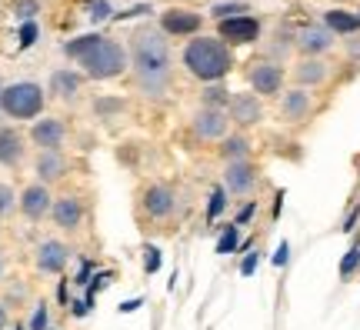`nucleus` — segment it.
Returning a JSON list of instances; mask_svg holds the SVG:
<instances>
[{"label":"nucleus","mask_w":360,"mask_h":330,"mask_svg":"<svg viewBox=\"0 0 360 330\" xmlns=\"http://www.w3.org/2000/svg\"><path fill=\"white\" fill-rule=\"evenodd\" d=\"M233 247H237V227H227L224 237H220V243H217V254H231Z\"/></svg>","instance_id":"25"},{"label":"nucleus","mask_w":360,"mask_h":330,"mask_svg":"<svg viewBox=\"0 0 360 330\" xmlns=\"http://www.w3.org/2000/svg\"><path fill=\"white\" fill-rule=\"evenodd\" d=\"M11 210H13V191L7 184H0V217L11 214Z\"/></svg>","instance_id":"26"},{"label":"nucleus","mask_w":360,"mask_h":330,"mask_svg":"<svg viewBox=\"0 0 360 330\" xmlns=\"http://www.w3.org/2000/svg\"><path fill=\"white\" fill-rule=\"evenodd\" d=\"M67 57H74L80 64L87 67L90 77H101V80H110L124 70L127 57H124V47L114 44L110 37H101V34H90V37H80V40H70L64 47Z\"/></svg>","instance_id":"1"},{"label":"nucleus","mask_w":360,"mask_h":330,"mask_svg":"<svg viewBox=\"0 0 360 330\" xmlns=\"http://www.w3.org/2000/svg\"><path fill=\"white\" fill-rule=\"evenodd\" d=\"M90 11H94V17H97V20H103V17H107V13H110V4H97V0H94V4H90Z\"/></svg>","instance_id":"32"},{"label":"nucleus","mask_w":360,"mask_h":330,"mask_svg":"<svg viewBox=\"0 0 360 330\" xmlns=\"http://www.w3.org/2000/svg\"><path fill=\"white\" fill-rule=\"evenodd\" d=\"M51 87L57 97H74L80 87V77L77 74H67V70H57V74L51 77Z\"/></svg>","instance_id":"20"},{"label":"nucleus","mask_w":360,"mask_h":330,"mask_svg":"<svg viewBox=\"0 0 360 330\" xmlns=\"http://www.w3.org/2000/svg\"><path fill=\"white\" fill-rule=\"evenodd\" d=\"M53 220H57V227L77 230L80 220H84V207H80L77 197H60L53 203Z\"/></svg>","instance_id":"9"},{"label":"nucleus","mask_w":360,"mask_h":330,"mask_svg":"<svg viewBox=\"0 0 360 330\" xmlns=\"http://www.w3.org/2000/svg\"><path fill=\"white\" fill-rule=\"evenodd\" d=\"M327 27L337 30V34H354V30H360V17H354L347 11H330L327 13Z\"/></svg>","instance_id":"19"},{"label":"nucleus","mask_w":360,"mask_h":330,"mask_svg":"<svg viewBox=\"0 0 360 330\" xmlns=\"http://www.w3.org/2000/svg\"><path fill=\"white\" fill-rule=\"evenodd\" d=\"M300 47H304L307 53H321V51L330 47V34H327L323 27H310V30L300 34Z\"/></svg>","instance_id":"18"},{"label":"nucleus","mask_w":360,"mask_h":330,"mask_svg":"<svg viewBox=\"0 0 360 330\" xmlns=\"http://www.w3.org/2000/svg\"><path fill=\"white\" fill-rule=\"evenodd\" d=\"M0 107L7 117H17V120H30L44 110V90L37 84H11L7 90H0Z\"/></svg>","instance_id":"4"},{"label":"nucleus","mask_w":360,"mask_h":330,"mask_svg":"<svg viewBox=\"0 0 360 330\" xmlns=\"http://www.w3.org/2000/svg\"><path fill=\"white\" fill-rule=\"evenodd\" d=\"M20 134L17 130H0V164H17L20 160Z\"/></svg>","instance_id":"16"},{"label":"nucleus","mask_w":360,"mask_h":330,"mask_svg":"<svg viewBox=\"0 0 360 330\" xmlns=\"http://www.w3.org/2000/svg\"><path fill=\"white\" fill-rule=\"evenodd\" d=\"M224 191H214V197H210V207H207V217H210V220H214V217L220 214V210H224Z\"/></svg>","instance_id":"28"},{"label":"nucleus","mask_w":360,"mask_h":330,"mask_svg":"<svg viewBox=\"0 0 360 330\" xmlns=\"http://www.w3.org/2000/svg\"><path fill=\"white\" fill-rule=\"evenodd\" d=\"M67 264V247L60 241H44L37 247V267L44 274H57Z\"/></svg>","instance_id":"6"},{"label":"nucleus","mask_w":360,"mask_h":330,"mask_svg":"<svg viewBox=\"0 0 360 330\" xmlns=\"http://www.w3.org/2000/svg\"><path fill=\"white\" fill-rule=\"evenodd\" d=\"M224 101H227V90H224V87L204 90V103H224Z\"/></svg>","instance_id":"29"},{"label":"nucleus","mask_w":360,"mask_h":330,"mask_svg":"<svg viewBox=\"0 0 360 330\" xmlns=\"http://www.w3.org/2000/svg\"><path fill=\"white\" fill-rule=\"evenodd\" d=\"M224 153H227V157H233V160H240V157L247 153V140L244 137H231L227 144H224Z\"/></svg>","instance_id":"23"},{"label":"nucleus","mask_w":360,"mask_h":330,"mask_svg":"<svg viewBox=\"0 0 360 330\" xmlns=\"http://www.w3.org/2000/svg\"><path fill=\"white\" fill-rule=\"evenodd\" d=\"M184 64H187V70H191L193 77H200V80H220V77L233 67V57H231V51H227V44L204 37V40H191V44H187Z\"/></svg>","instance_id":"2"},{"label":"nucleus","mask_w":360,"mask_h":330,"mask_svg":"<svg viewBox=\"0 0 360 330\" xmlns=\"http://www.w3.org/2000/svg\"><path fill=\"white\" fill-rule=\"evenodd\" d=\"M17 330H20V327H17Z\"/></svg>","instance_id":"36"},{"label":"nucleus","mask_w":360,"mask_h":330,"mask_svg":"<svg viewBox=\"0 0 360 330\" xmlns=\"http://www.w3.org/2000/svg\"><path fill=\"white\" fill-rule=\"evenodd\" d=\"M297 77H300L304 84H317V80H323V77H327V70H323V64H317V61H307V64H300Z\"/></svg>","instance_id":"22"},{"label":"nucleus","mask_w":360,"mask_h":330,"mask_svg":"<svg viewBox=\"0 0 360 330\" xmlns=\"http://www.w3.org/2000/svg\"><path fill=\"white\" fill-rule=\"evenodd\" d=\"M4 327H7V307L0 304V330H4Z\"/></svg>","instance_id":"34"},{"label":"nucleus","mask_w":360,"mask_h":330,"mask_svg":"<svg viewBox=\"0 0 360 330\" xmlns=\"http://www.w3.org/2000/svg\"><path fill=\"white\" fill-rule=\"evenodd\" d=\"M44 324H47V307L40 304L37 314H34V320H30V327H34V330H44Z\"/></svg>","instance_id":"31"},{"label":"nucleus","mask_w":360,"mask_h":330,"mask_svg":"<svg viewBox=\"0 0 360 330\" xmlns=\"http://www.w3.org/2000/svg\"><path fill=\"white\" fill-rule=\"evenodd\" d=\"M224 180H227V191L233 193H247L250 187H254V167L244 164V160H233L231 167H227V174H224Z\"/></svg>","instance_id":"14"},{"label":"nucleus","mask_w":360,"mask_h":330,"mask_svg":"<svg viewBox=\"0 0 360 330\" xmlns=\"http://www.w3.org/2000/svg\"><path fill=\"white\" fill-rule=\"evenodd\" d=\"M30 137H34V144L44 147V151H57V147L64 144V124H60V120H53V117L37 120V127H34Z\"/></svg>","instance_id":"8"},{"label":"nucleus","mask_w":360,"mask_h":330,"mask_svg":"<svg viewBox=\"0 0 360 330\" xmlns=\"http://www.w3.org/2000/svg\"><path fill=\"white\" fill-rule=\"evenodd\" d=\"M231 13L233 17H244L247 7L244 4H220V7H214V17H227V20H231Z\"/></svg>","instance_id":"24"},{"label":"nucleus","mask_w":360,"mask_h":330,"mask_svg":"<svg viewBox=\"0 0 360 330\" xmlns=\"http://www.w3.org/2000/svg\"><path fill=\"white\" fill-rule=\"evenodd\" d=\"M34 37H37V27L24 24V30H20V47H30V44H34Z\"/></svg>","instance_id":"30"},{"label":"nucleus","mask_w":360,"mask_h":330,"mask_svg":"<svg viewBox=\"0 0 360 330\" xmlns=\"http://www.w3.org/2000/svg\"><path fill=\"white\" fill-rule=\"evenodd\" d=\"M134 61H137V70H141V80L150 90L164 87V77H167V64H170V51L167 40L154 34V30H143L137 34V44H134Z\"/></svg>","instance_id":"3"},{"label":"nucleus","mask_w":360,"mask_h":330,"mask_svg":"<svg viewBox=\"0 0 360 330\" xmlns=\"http://www.w3.org/2000/svg\"><path fill=\"white\" fill-rule=\"evenodd\" d=\"M143 210L150 217H167L170 210H174V193L167 191V187H160V184H154V187H147L143 191Z\"/></svg>","instance_id":"10"},{"label":"nucleus","mask_w":360,"mask_h":330,"mask_svg":"<svg viewBox=\"0 0 360 330\" xmlns=\"http://www.w3.org/2000/svg\"><path fill=\"white\" fill-rule=\"evenodd\" d=\"M357 264H360V247H354V250L344 257V264H340V277H347V274H350V270H354Z\"/></svg>","instance_id":"27"},{"label":"nucleus","mask_w":360,"mask_h":330,"mask_svg":"<svg viewBox=\"0 0 360 330\" xmlns=\"http://www.w3.org/2000/svg\"><path fill=\"white\" fill-rule=\"evenodd\" d=\"M193 130H197V137L217 140V137H224V130H227V120H224V114H220V110L207 107V110H200V114L193 117Z\"/></svg>","instance_id":"7"},{"label":"nucleus","mask_w":360,"mask_h":330,"mask_svg":"<svg viewBox=\"0 0 360 330\" xmlns=\"http://www.w3.org/2000/svg\"><path fill=\"white\" fill-rule=\"evenodd\" d=\"M197 27H200V13H191V11L164 13V30H167V34H193Z\"/></svg>","instance_id":"15"},{"label":"nucleus","mask_w":360,"mask_h":330,"mask_svg":"<svg viewBox=\"0 0 360 330\" xmlns=\"http://www.w3.org/2000/svg\"><path fill=\"white\" fill-rule=\"evenodd\" d=\"M281 67H274V64H257L254 70H250V84H254V90L257 94H277L281 90Z\"/></svg>","instance_id":"13"},{"label":"nucleus","mask_w":360,"mask_h":330,"mask_svg":"<svg viewBox=\"0 0 360 330\" xmlns=\"http://www.w3.org/2000/svg\"><path fill=\"white\" fill-rule=\"evenodd\" d=\"M0 277H4V257H0Z\"/></svg>","instance_id":"35"},{"label":"nucleus","mask_w":360,"mask_h":330,"mask_svg":"<svg viewBox=\"0 0 360 330\" xmlns=\"http://www.w3.org/2000/svg\"><path fill=\"white\" fill-rule=\"evenodd\" d=\"M157 267H160V250L147 247V270H157Z\"/></svg>","instance_id":"33"},{"label":"nucleus","mask_w":360,"mask_h":330,"mask_svg":"<svg viewBox=\"0 0 360 330\" xmlns=\"http://www.w3.org/2000/svg\"><path fill=\"white\" fill-rule=\"evenodd\" d=\"M260 34V24L254 17H231V20H220V37L231 40V44H254Z\"/></svg>","instance_id":"5"},{"label":"nucleus","mask_w":360,"mask_h":330,"mask_svg":"<svg viewBox=\"0 0 360 330\" xmlns=\"http://www.w3.org/2000/svg\"><path fill=\"white\" fill-rule=\"evenodd\" d=\"M231 117L237 120V124H257L260 120V101L254 97V94H237V97H231Z\"/></svg>","instance_id":"12"},{"label":"nucleus","mask_w":360,"mask_h":330,"mask_svg":"<svg viewBox=\"0 0 360 330\" xmlns=\"http://www.w3.org/2000/svg\"><path fill=\"white\" fill-rule=\"evenodd\" d=\"M37 174L40 180H57L64 174V160H60V153L57 151H44L37 160Z\"/></svg>","instance_id":"17"},{"label":"nucleus","mask_w":360,"mask_h":330,"mask_svg":"<svg viewBox=\"0 0 360 330\" xmlns=\"http://www.w3.org/2000/svg\"><path fill=\"white\" fill-rule=\"evenodd\" d=\"M307 94H300V90H294V94H287V101H283V117L287 120H300V117L307 114Z\"/></svg>","instance_id":"21"},{"label":"nucleus","mask_w":360,"mask_h":330,"mask_svg":"<svg viewBox=\"0 0 360 330\" xmlns=\"http://www.w3.org/2000/svg\"><path fill=\"white\" fill-rule=\"evenodd\" d=\"M47 207H51V193H47L44 184H34V187H27V191L20 193V210H24L27 217H34V220L47 214Z\"/></svg>","instance_id":"11"}]
</instances>
